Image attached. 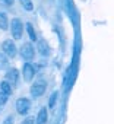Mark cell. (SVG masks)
Returning a JSON list of instances; mask_svg holds the SVG:
<instances>
[{"label":"cell","mask_w":114,"mask_h":124,"mask_svg":"<svg viewBox=\"0 0 114 124\" xmlns=\"http://www.w3.org/2000/svg\"><path fill=\"white\" fill-rule=\"evenodd\" d=\"M10 29H12V35H13V38H15V39H21V37H22V29H24V25H22L21 19H18V18L12 19Z\"/></svg>","instance_id":"6da1fadb"},{"label":"cell","mask_w":114,"mask_h":124,"mask_svg":"<svg viewBox=\"0 0 114 124\" xmlns=\"http://www.w3.org/2000/svg\"><path fill=\"white\" fill-rule=\"evenodd\" d=\"M2 50H3V53H5L6 55H9V57H15V55H16V45H15V42H13L12 39H6V41L2 44Z\"/></svg>","instance_id":"7a4b0ae2"},{"label":"cell","mask_w":114,"mask_h":124,"mask_svg":"<svg viewBox=\"0 0 114 124\" xmlns=\"http://www.w3.org/2000/svg\"><path fill=\"white\" fill-rule=\"evenodd\" d=\"M29 108H31V101L29 99H26V98H19L18 101H16V109H18V112L19 114H28V111H29Z\"/></svg>","instance_id":"3957f363"},{"label":"cell","mask_w":114,"mask_h":124,"mask_svg":"<svg viewBox=\"0 0 114 124\" xmlns=\"http://www.w3.org/2000/svg\"><path fill=\"white\" fill-rule=\"evenodd\" d=\"M21 55H22L25 60H32L34 55H35V50H34V47H32L29 42H25V44L21 47Z\"/></svg>","instance_id":"277c9868"},{"label":"cell","mask_w":114,"mask_h":124,"mask_svg":"<svg viewBox=\"0 0 114 124\" xmlns=\"http://www.w3.org/2000/svg\"><path fill=\"white\" fill-rule=\"evenodd\" d=\"M22 73H24V80L25 82H31L32 78H34V75H35V70H34V67L29 63H25L24 69H22Z\"/></svg>","instance_id":"5b68a950"},{"label":"cell","mask_w":114,"mask_h":124,"mask_svg":"<svg viewBox=\"0 0 114 124\" xmlns=\"http://www.w3.org/2000/svg\"><path fill=\"white\" fill-rule=\"evenodd\" d=\"M18 78H19V72L16 69H9L8 73H6V82L12 86V85H16L18 83Z\"/></svg>","instance_id":"8992f818"},{"label":"cell","mask_w":114,"mask_h":124,"mask_svg":"<svg viewBox=\"0 0 114 124\" xmlns=\"http://www.w3.org/2000/svg\"><path fill=\"white\" fill-rule=\"evenodd\" d=\"M44 91H45V83H42V82L34 83V85L31 86V95H32V96H35V98L41 96V95L44 93Z\"/></svg>","instance_id":"52a82bcc"},{"label":"cell","mask_w":114,"mask_h":124,"mask_svg":"<svg viewBox=\"0 0 114 124\" xmlns=\"http://www.w3.org/2000/svg\"><path fill=\"white\" fill-rule=\"evenodd\" d=\"M38 51L42 54V55H50V47H48V44H47V41L45 39H40L38 41Z\"/></svg>","instance_id":"ba28073f"},{"label":"cell","mask_w":114,"mask_h":124,"mask_svg":"<svg viewBox=\"0 0 114 124\" xmlns=\"http://www.w3.org/2000/svg\"><path fill=\"white\" fill-rule=\"evenodd\" d=\"M47 117H48L47 109L45 108H41L40 112H38V117H37V124H44L47 121Z\"/></svg>","instance_id":"9c48e42d"},{"label":"cell","mask_w":114,"mask_h":124,"mask_svg":"<svg viewBox=\"0 0 114 124\" xmlns=\"http://www.w3.org/2000/svg\"><path fill=\"white\" fill-rule=\"evenodd\" d=\"M0 92H3V93H6V95H10V93H12V86H10L6 80H3L2 83H0Z\"/></svg>","instance_id":"30bf717a"},{"label":"cell","mask_w":114,"mask_h":124,"mask_svg":"<svg viewBox=\"0 0 114 124\" xmlns=\"http://www.w3.org/2000/svg\"><path fill=\"white\" fill-rule=\"evenodd\" d=\"M9 28V22H8V16L6 13H0V29H8Z\"/></svg>","instance_id":"8fae6325"},{"label":"cell","mask_w":114,"mask_h":124,"mask_svg":"<svg viewBox=\"0 0 114 124\" xmlns=\"http://www.w3.org/2000/svg\"><path fill=\"white\" fill-rule=\"evenodd\" d=\"M26 29H28V34H29V38H31L32 41H35V39H37V34H35L34 26H32L31 23H26Z\"/></svg>","instance_id":"7c38bea8"},{"label":"cell","mask_w":114,"mask_h":124,"mask_svg":"<svg viewBox=\"0 0 114 124\" xmlns=\"http://www.w3.org/2000/svg\"><path fill=\"white\" fill-rule=\"evenodd\" d=\"M19 2H21V5L24 6L25 10H32L34 9V5H32L31 0H19Z\"/></svg>","instance_id":"4fadbf2b"},{"label":"cell","mask_w":114,"mask_h":124,"mask_svg":"<svg viewBox=\"0 0 114 124\" xmlns=\"http://www.w3.org/2000/svg\"><path fill=\"white\" fill-rule=\"evenodd\" d=\"M6 66H8V58L5 54L0 53V67H6Z\"/></svg>","instance_id":"5bb4252c"},{"label":"cell","mask_w":114,"mask_h":124,"mask_svg":"<svg viewBox=\"0 0 114 124\" xmlns=\"http://www.w3.org/2000/svg\"><path fill=\"white\" fill-rule=\"evenodd\" d=\"M57 95H59L57 92H54V93L51 95V98H50V102H48V107H50V108H53V107H54V102H56V99H57Z\"/></svg>","instance_id":"9a60e30c"},{"label":"cell","mask_w":114,"mask_h":124,"mask_svg":"<svg viewBox=\"0 0 114 124\" xmlns=\"http://www.w3.org/2000/svg\"><path fill=\"white\" fill-rule=\"evenodd\" d=\"M6 101H8V95L3 93V92H0V105H5Z\"/></svg>","instance_id":"2e32d148"},{"label":"cell","mask_w":114,"mask_h":124,"mask_svg":"<svg viewBox=\"0 0 114 124\" xmlns=\"http://www.w3.org/2000/svg\"><path fill=\"white\" fill-rule=\"evenodd\" d=\"M22 124H34V118H32V117H28L26 120H24Z\"/></svg>","instance_id":"e0dca14e"},{"label":"cell","mask_w":114,"mask_h":124,"mask_svg":"<svg viewBox=\"0 0 114 124\" xmlns=\"http://www.w3.org/2000/svg\"><path fill=\"white\" fill-rule=\"evenodd\" d=\"M3 124H13V117H8Z\"/></svg>","instance_id":"ac0fdd59"},{"label":"cell","mask_w":114,"mask_h":124,"mask_svg":"<svg viewBox=\"0 0 114 124\" xmlns=\"http://www.w3.org/2000/svg\"><path fill=\"white\" fill-rule=\"evenodd\" d=\"M2 2H3L5 5H8V6H10V5H13V0H2Z\"/></svg>","instance_id":"d6986e66"}]
</instances>
